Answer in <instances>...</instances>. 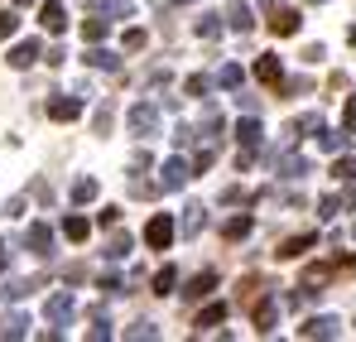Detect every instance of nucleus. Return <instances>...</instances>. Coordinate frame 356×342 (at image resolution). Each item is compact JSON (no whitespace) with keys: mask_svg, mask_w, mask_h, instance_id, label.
Wrapping results in <instances>:
<instances>
[{"mask_svg":"<svg viewBox=\"0 0 356 342\" xmlns=\"http://www.w3.org/2000/svg\"><path fill=\"white\" fill-rule=\"evenodd\" d=\"M342 333V323L332 318V313H323V318H308L303 323V338H337Z\"/></svg>","mask_w":356,"mask_h":342,"instance_id":"nucleus-9","label":"nucleus"},{"mask_svg":"<svg viewBox=\"0 0 356 342\" xmlns=\"http://www.w3.org/2000/svg\"><path fill=\"white\" fill-rule=\"evenodd\" d=\"M87 63H92V68H106V72H116V68H120V58L111 54V49H87Z\"/></svg>","mask_w":356,"mask_h":342,"instance_id":"nucleus-23","label":"nucleus"},{"mask_svg":"<svg viewBox=\"0 0 356 342\" xmlns=\"http://www.w3.org/2000/svg\"><path fill=\"white\" fill-rule=\"evenodd\" d=\"M212 160H217V155H212V150H197V155H193V169L202 173V169H207V164H212Z\"/></svg>","mask_w":356,"mask_h":342,"instance_id":"nucleus-41","label":"nucleus"},{"mask_svg":"<svg viewBox=\"0 0 356 342\" xmlns=\"http://www.w3.org/2000/svg\"><path fill=\"white\" fill-rule=\"evenodd\" d=\"M97 222H102V227H116V222H120V208H102V212H97Z\"/></svg>","mask_w":356,"mask_h":342,"instance_id":"nucleus-39","label":"nucleus"},{"mask_svg":"<svg viewBox=\"0 0 356 342\" xmlns=\"http://www.w3.org/2000/svg\"><path fill=\"white\" fill-rule=\"evenodd\" d=\"M174 217L169 212H159V217H149V227H145V246L149 251H169V241H174Z\"/></svg>","mask_w":356,"mask_h":342,"instance_id":"nucleus-1","label":"nucleus"},{"mask_svg":"<svg viewBox=\"0 0 356 342\" xmlns=\"http://www.w3.org/2000/svg\"><path fill=\"white\" fill-rule=\"evenodd\" d=\"M97 198V178H77L72 183V203H92Z\"/></svg>","mask_w":356,"mask_h":342,"instance_id":"nucleus-25","label":"nucleus"},{"mask_svg":"<svg viewBox=\"0 0 356 342\" xmlns=\"http://www.w3.org/2000/svg\"><path fill=\"white\" fill-rule=\"evenodd\" d=\"M298 24H303V15H298V10H275V5H270V29H275L280 39L298 34Z\"/></svg>","mask_w":356,"mask_h":342,"instance_id":"nucleus-3","label":"nucleus"},{"mask_svg":"<svg viewBox=\"0 0 356 342\" xmlns=\"http://www.w3.org/2000/svg\"><path fill=\"white\" fill-rule=\"evenodd\" d=\"M188 178H193V164H188V160H164V169H159V188H164V193H174V188H183V183H188Z\"/></svg>","mask_w":356,"mask_h":342,"instance_id":"nucleus-2","label":"nucleus"},{"mask_svg":"<svg viewBox=\"0 0 356 342\" xmlns=\"http://www.w3.org/2000/svg\"><path fill=\"white\" fill-rule=\"evenodd\" d=\"M29 289H34V285H29V280H10V285L0 289V299H24Z\"/></svg>","mask_w":356,"mask_h":342,"instance_id":"nucleus-32","label":"nucleus"},{"mask_svg":"<svg viewBox=\"0 0 356 342\" xmlns=\"http://www.w3.org/2000/svg\"><path fill=\"white\" fill-rule=\"evenodd\" d=\"M260 135H265V130H260V121H255V116H245V121L236 125V140H241V145H250V150L260 145Z\"/></svg>","mask_w":356,"mask_h":342,"instance_id":"nucleus-18","label":"nucleus"},{"mask_svg":"<svg viewBox=\"0 0 356 342\" xmlns=\"http://www.w3.org/2000/svg\"><path fill=\"white\" fill-rule=\"evenodd\" d=\"M212 289H217V270H202V275H193V280H188L183 294H188V299H207Z\"/></svg>","mask_w":356,"mask_h":342,"instance_id":"nucleus-12","label":"nucleus"},{"mask_svg":"<svg viewBox=\"0 0 356 342\" xmlns=\"http://www.w3.org/2000/svg\"><path fill=\"white\" fill-rule=\"evenodd\" d=\"M308 5H327V0H308Z\"/></svg>","mask_w":356,"mask_h":342,"instance_id":"nucleus-47","label":"nucleus"},{"mask_svg":"<svg viewBox=\"0 0 356 342\" xmlns=\"http://www.w3.org/2000/svg\"><path fill=\"white\" fill-rule=\"evenodd\" d=\"M125 49H145V29H125Z\"/></svg>","mask_w":356,"mask_h":342,"instance_id":"nucleus-40","label":"nucleus"},{"mask_svg":"<svg viewBox=\"0 0 356 342\" xmlns=\"http://www.w3.org/2000/svg\"><path fill=\"white\" fill-rule=\"evenodd\" d=\"M217 82H222V87H241V82H245V72H241L236 63H227V68L217 72Z\"/></svg>","mask_w":356,"mask_h":342,"instance_id":"nucleus-29","label":"nucleus"},{"mask_svg":"<svg viewBox=\"0 0 356 342\" xmlns=\"http://www.w3.org/2000/svg\"><path fill=\"white\" fill-rule=\"evenodd\" d=\"M183 87H188V97H207V87H212V77H202V72H193V77H188Z\"/></svg>","mask_w":356,"mask_h":342,"instance_id":"nucleus-31","label":"nucleus"},{"mask_svg":"<svg viewBox=\"0 0 356 342\" xmlns=\"http://www.w3.org/2000/svg\"><path fill=\"white\" fill-rule=\"evenodd\" d=\"M125 338H159V328H154V323H135Z\"/></svg>","mask_w":356,"mask_h":342,"instance_id":"nucleus-38","label":"nucleus"},{"mask_svg":"<svg viewBox=\"0 0 356 342\" xmlns=\"http://www.w3.org/2000/svg\"><path fill=\"white\" fill-rule=\"evenodd\" d=\"M174 285H178V270H174V265H164V270L154 275V294H174Z\"/></svg>","mask_w":356,"mask_h":342,"instance_id":"nucleus-26","label":"nucleus"},{"mask_svg":"<svg viewBox=\"0 0 356 342\" xmlns=\"http://www.w3.org/2000/svg\"><path fill=\"white\" fill-rule=\"evenodd\" d=\"M82 39H87V44H102V39H106V15H102V20H87V24H82Z\"/></svg>","mask_w":356,"mask_h":342,"instance_id":"nucleus-24","label":"nucleus"},{"mask_svg":"<svg viewBox=\"0 0 356 342\" xmlns=\"http://www.w3.org/2000/svg\"><path fill=\"white\" fill-rule=\"evenodd\" d=\"M102 15H116V20H130V5H125V0H102Z\"/></svg>","mask_w":356,"mask_h":342,"instance_id":"nucleus-34","label":"nucleus"},{"mask_svg":"<svg viewBox=\"0 0 356 342\" xmlns=\"http://www.w3.org/2000/svg\"><path fill=\"white\" fill-rule=\"evenodd\" d=\"M34 63H39V44L34 39H24V44L10 49V68H34Z\"/></svg>","mask_w":356,"mask_h":342,"instance_id":"nucleus-11","label":"nucleus"},{"mask_svg":"<svg viewBox=\"0 0 356 342\" xmlns=\"http://www.w3.org/2000/svg\"><path fill=\"white\" fill-rule=\"evenodd\" d=\"M318 125H323V116H318V111H308V116H298V121H294V130H303V135L318 130Z\"/></svg>","mask_w":356,"mask_h":342,"instance_id":"nucleus-36","label":"nucleus"},{"mask_svg":"<svg viewBox=\"0 0 356 342\" xmlns=\"http://www.w3.org/2000/svg\"><path fill=\"white\" fill-rule=\"evenodd\" d=\"M154 125H159V111H154L149 102L130 107V130H135V135H154Z\"/></svg>","mask_w":356,"mask_h":342,"instance_id":"nucleus-5","label":"nucleus"},{"mask_svg":"<svg viewBox=\"0 0 356 342\" xmlns=\"http://www.w3.org/2000/svg\"><path fill=\"white\" fill-rule=\"evenodd\" d=\"M24 333H29V318H24V313H5L0 338H24Z\"/></svg>","mask_w":356,"mask_h":342,"instance_id":"nucleus-20","label":"nucleus"},{"mask_svg":"<svg viewBox=\"0 0 356 342\" xmlns=\"http://www.w3.org/2000/svg\"><path fill=\"white\" fill-rule=\"evenodd\" d=\"M275 169L284 173V178H303L308 173V160L303 155H275Z\"/></svg>","mask_w":356,"mask_h":342,"instance_id":"nucleus-14","label":"nucleus"},{"mask_svg":"<svg viewBox=\"0 0 356 342\" xmlns=\"http://www.w3.org/2000/svg\"><path fill=\"white\" fill-rule=\"evenodd\" d=\"M24 246H29L34 256H54V227H44V222H34V227L24 231Z\"/></svg>","mask_w":356,"mask_h":342,"instance_id":"nucleus-4","label":"nucleus"},{"mask_svg":"<svg viewBox=\"0 0 356 342\" xmlns=\"http://www.w3.org/2000/svg\"><path fill=\"white\" fill-rule=\"evenodd\" d=\"M15 5H34V0H15Z\"/></svg>","mask_w":356,"mask_h":342,"instance_id":"nucleus-46","label":"nucleus"},{"mask_svg":"<svg viewBox=\"0 0 356 342\" xmlns=\"http://www.w3.org/2000/svg\"><path fill=\"white\" fill-rule=\"evenodd\" d=\"M197 34H202V39H217V34H222V15H202V20H197Z\"/></svg>","mask_w":356,"mask_h":342,"instance_id":"nucleus-28","label":"nucleus"},{"mask_svg":"<svg viewBox=\"0 0 356 342\" xmlns=\"http://www.w3.org/2000/svg\"><path fill=\"white\" fill-rule=\"evenodd\" d=\"M97 130H102V135L111 130V107H102V111H97Z\"/></svg>","mask_w":356,"mask_h":342,"instance_id":"nucleus-42","label":"nucleus"},{"mask_svg":"<svg viewBox=\"0 0 356 342\" xmlns=\"http://www.w3.org/2000/svg\"><path fill=\"white\" fill-rule=\"evenodd\" d=\"M39 24H44L49 34H63V29H67V10H63L58 0H44V10H39Z\"/></svg>","mask_w":356,"mask_h":342,"instance_id":"nucleus-7","label":"nucleus"},{"mask_svg":"<svg viewBox=\"0 0 356 342\" xmlns=\"http://www.w3.org/2000/svg\"><path fill=\"white\" fill-rule=\"evenodd\" d=\"M130 246H135L130 236H111V246H106V256H111V261H125V256H130Z\"/></svg>","mask_w":356,"mask_h":342,"instance_id":"nucleus-30","label":"nucleus"},{"mask_svg":"<svg viewBox=\"0 0 356 342\" xmlns=\"http://www.w3.org/2000/svg\"><path fill=\"white\" fill-rule=\"evenodd\" d=\"M275 318H280V299H260V304H255V328H260V333H270V328H275Z\"/></svg>","mask_w":356,"mask_h":342,"instance_id":"nucleus-13","label":"nucleus"},{"mask_svg":"<svg viewBox=\"0 0 356 342\" xmlns=\"http://www.w3.org/2000/svg\"><path fill=\"white\" fill-rule=\"evenodd\" d=\"M222 318H227V304H207V309L197 313V333H202V328H217Z\"/></svg>","mask_w":356,"mask_h":342,"instance_id":"nucleus-22","label":"nucleus"},{"mask_svg":"<svg viewBox=\"0 0 356 342\" xmlns=\"http://www.w3.org/2000/svg\"><path fill=\"white\" fill-rule=\"evenodd\" d=\"M250 227H255L250 217H232V222H227V241H245V236H250Z\"/></svg>","mask_w":356,"mask_h":342,"instance_id":"nucleus-27","label":"nucleus"},{"mask_svg":"<svg viewBox=\"0 0 356 342\" xmlns=\"http://www.w3.org/2000/svg\"><path fill=\"white\" fill-rule=\"evenodd\" d=\"M87 231H92L87 217H77V212H72V217H63V236H67V241H87Z\"/></svg>","mask_w":356,"mask_h":342,"instance_id":"nucleus-19","label":"nucleus"},{"mask_svg":"<svg viewBox=\"0 0 356 342\" xmlns=\"http://www.w3.org/2000/svg\"><path fill=\"white\" fill-rule=\"evenodd\" d=\"M337 212H342V198H337V193H332V198H323V203H318V217H337Z\"/></svg>","mask_w":356,"mask_h":342,"instance_id":"nucleus-35","label":"nucleus"},{"mask_svg":"<svg viewBox=\"0 0 356 342\" xmlns=\"http://www.w3.org/2000/svg\"><path fill=\"white\" fill-rule=\"evenodd\" d=\"M202 227H207V208H197V203H193V208H188V217H183V236H197Z\"/></svg>","mask_w":356,"mask_h":342,"instance_id":"nucleus-21","label":"nucleus"},{"mask_svg":"<svg viewBox=\"0 0 356 342\" xmlns=\"http://www.w3.org/2000/svg\"><path fill=\"white\" fill-rule=\"evenodd\" d=\"M255 77H260V82H270V87H275V82H284V68H280V58H260V63H255Z\"/></svg>","mask_w":356,"mask_h":342,"instance_id":"nucleus-17","label":"nucleus"},{"mask_svg":"<svg viewBox=\"0 0 356 342\" xmlns=\"http://www.w3.org/2000/svg\"><path fill=\"white\" fill-rule=\"evenodd\" d=\"M0 270H10V251H5V241H0Z\"/></svg>","mask_w":356,"mask_h":342,"instance_id":"nucleus-43","label":"nucleus"},{"mask_svg":"<svg viewBox=\"0 0 356 342\" xmlns=\"http://www.w3.org/2000/svg\"><path fill=\"white\" fill-rule=\"evenodd\" d=\"M227 24H232V29H236V34H250V29H255V20H250V5H232V10H227Z\"/></svg>","mask_w":356,"mask_h":342,"instance_id":"nucleus-16","label":"nucleus"},{"mask_svg":"<svg viewBox=\"0 0 356 342\" xmlns=\"http://www.w3.org/2000/svg\"><path fill=\"white\" fill-rule=\"evenodd\" d=\"M49 116H54V121H77V116H82V102H77V97H54V102H49Z\"/></svg>","mask_w":356,"mask_h":342,"instance_id":"nucleus-10","label":"nucleus"},{"mask_svg":"<svg viewBox=\"0 0 356 342\" xmlns=\"http://www.w3.org/2000/svg\"><path fill=\"white\" fill-rule=\"evenodd\" d=\"M15 29H19V15L15 10H0V39H10Z\"/></svg>","mask_w":356,"mask_h":342,"instance_id":"nucleus-33","label":"nucleus"},{"mask_svg":"<svg viewBox=\"0 0 356 342\" xmlns=\"http://www.w3.org/2000/svg\"><path fill=\"white\" fill-rule=\"evenodd\" d=\"M44 313H49V323H54V328H63V323L77 313V304H72V294H54V299L44 304Z\"/></svg>","mask_w":356,"mask_h":342,"instance_id":"nucleus-6","label":"nucleus"},{"mask_svg":"<svg viewBox=\"0 0 356 342\" xmlns=\"http://www.w3.org/2000/svg\"><path fill=\"white\" fill-rule=\"evenodd\" d=\"M82 5H102V0H82Z\"/></svg>","mask_w":356,"mask_h":342,"instance_id":"nucleus-45","label":"nucleus"},{"mask_svg":"<svg viewBox=\"0 0 356 342\" xmlns=\"http://www.w3.org/2000/svg\"><path fill=\"white\" fill-rule=\"evenodd\" d=\"M308 246H318V231H303V236H289V241H284V246H280L275 256H280V261H298V256H303Z\"/></svg>","mask_w":356,"mask_h":342,"instance_id":"nucleus-8","label":"nucleus"},{"mask_svg":"<svg viewBox=\"0 0 356 342\" xmlns=\"http://www.w3.org/2000/svg\"><path fill=\"white\" fill-rule=\"evenodd\" d=\"M318 150L342 155V150H347V130H323V125H318Z\"/></svg>","mask_w":356,"mask_h":342,"instance_id":"nucleus-15","label":"nucleus"},{"mask_svg":"<svg viewBox=\"0 0 356 342\" xmlns=\"http://www.w3.org/2000/svg\"><path fill=\"white\" fill-rule=\"evenodd\" d=\"M347 39H352V49H356V29H352V34H347Z\"/></svg>","mask_w":356,"mask_h":342,"instance_id":"nucleus-44","label":"nucleus"},{"mask_svg":"<svg viewBox=\"0 0 356 342\" xmlns=\"http://www.w3.org/2000/svg\"><path fill=\"white\" fill-rule=\"evenodd\" d=\"M332 173H337V178H347V183H352V178H356V160H337V164H332Z\"/></svg>","mask_w":356,"mask_h":342,"instance_id":"nucleus-37","label":"nucleus"}]
</instances>
